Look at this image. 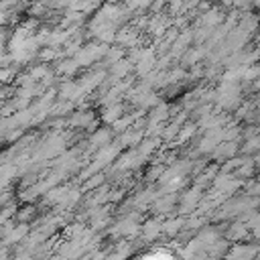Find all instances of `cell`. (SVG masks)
<instances>
[{
	"instance_id": "cell-1",
	"label": "cell",
	"mask_w": 260,
	"mask_h": 260,
	"mask_svg": "<svg viewBox=\"0 0 260 260\" xmlns=\"http://www.w3.org/2000/svg\"><path fill=\"white\" fill-rule=\"evenodd\" d=\"M35 215V207L32 205H24L20 211H16V215H14V219L20 223V221H24V223H28V219Z\"/></svg>"
}]
</instances>
